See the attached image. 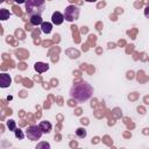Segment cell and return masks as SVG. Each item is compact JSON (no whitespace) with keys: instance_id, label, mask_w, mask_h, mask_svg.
I'll return each mask as SVG.
<instances>
[{"instance_id":"obj_18","label":"cell","mask_w":149,"mask_h":149,"mask_svg":"<svg viewBox=\"0 0 149 149\" xmlns=\"http://www.w3.org/2000/svg\"><path fill=\"white\" fill-rule=\"evenodd\" d=\"M85 1H87V2H95L97 0H85Z\"/></svg>"},{"instance_id":"obj_3","label":"cell","mask_w":149,"mask_h":149,"mask_svg":"<svg viewBox=\"0 0 149 149\" xmlns=\"http://www.w3.org/2000/svg\"><path fill=\"white\" fill-rule=\"evenodd\" d=\"M79 13H80V10H79V8H78L77 6H74V5H69V6L65 8V10H64V19H65L66 21H69V22H73V21H76V20H78Z\"/></svg>"},{"instance_id":"obj_16","label":"cell","mask_w":149,"mask_h":149,"mask_svg":"<svg viewBox=\"0 0 149 149\" xmlns=\"http://www.w3.org/2000/svg\"><path fill=\"white\" fill-rule=\"evenodd\" d=\"M144 16H146L147 19H149V6H147V7L144 8Z\"/></svg>"},{"instance_id":"obj_10","label":"cell","mask_w":149,"mask_h":149,"mask_svg":"<svg viewBox=\"0 0 149 149\" xmlns=\"http://www.w3.org/2000/svg\"><path fill=\"white\" fill-rule=\"evenodd\" d=\"M29 20H30V23H31L33 26H38V24L41 26V24L43 23L41 15H31Z\"/></svg>"},{"instance_id":"obj_17","label":"cell","mask_w":149,"mask_h":149,"mask_svg":"<svg viewBox=\"0 0 149 149\" xmlns=\"http://www.w3.org/2000/svg\"><path fill=\"white\" fill-rule=\"evenodd\" d=\"M16 3H26V1L27 0H14Z\"/></svg>"},{"instance_id":"obj_2","label":"cell","mask_w":149,"mask_h":149,"mask_svg":"<svg viewBox=\"0 0 149 149\" xmlns=\"http://www.w3.org/2000/svg\"><path fill=\"white\" fill-rule=\"evenodd\" d=\"M45 9V0H27L26 1V12L31 15H41Z\"/></svg>"},{"instance_id":"obj_7","label":"cell","mask_w":149,"mask_h":149,"mask_svg":"<svg viewBox=\"0 0 149 149\" xmlns=\"http://www.w3.org/2000/svg\"><path fill=\"white\" fill-rule=\"evenodd\" d=\"M34 69H35L36 72H38V73H43V72H45V71L49 70V65H48L47 63L36 62V63L34 64Z\"/></svg>"},{"instance_id":"obj_9","label":"cell","mask_w":149,"mask_h":149,"mask_svg":"<svg viewBox=\"0 0 149 149\" xmlns=\"http://www.w3.org/2000/svg\"><path fill=\"white\" fill-rule=\"evenodd\" d=\"M41 30L44 34H50L51 30H52V23H50V22H43L41 24Z\"/></svg>"},{"instance_id":"obj_15","label":"cell","mask_w":149,"mask_h":149,"mask_svg":"<svg viewBox=\"0 0 149 149\" xmlns=\"http://www.w3.org/2000/svg\"><path fill=\"white\" fill-rule=\"evenodd\" d=\"M36 149H50V144L48 142H40L36 146Z\"/></svg>"},{"instance_id":"obj_14","label":"cell","mask_w":149,"mask_h":149,"mask_svg":"<svg viewBox=\"0 0 149 149\" xmlns=\"http://www.w3.org/2000/svg\"><path fill=\"white\" fill-rule=\"evenodd\" d=\"M7 127L9 128V130H13V132H14V130L16 129V123H15V121L12 120V119L8 120V121H7Z\"/></svg>"},{"instance_id":"obj_6","label":"cell","mask_w":149,"mask_h":149,"mask_svg":"<svg viewBox=\"0 0 149 149\" xmlns=\"http://www.w3.org/2000/svg\"><path fill=\"white\" fill-rule=\"evenodd\" d=\"M10 83H12V78L8 73H1L0 74V86L2 88L8 87L10 85Z\"/></svg>"},{"instance_id":"obj_12","label":"cell","mask_w":149,"mask_h":149,"mask_svg":"<svg viewBox=\"0 0 149 149\" xmlns=\"http://www.w3.org/2000/svg\"><path fill=\"white\" fill-rule=\"evenodd\" d=\"M86 129L85 128H78L77 130H76V135L79 137V139H84L85 136H86Z\"/></svg>"},{"instance_id":"obj_13","label":"cell","mask_w":149,"mask_h":149,"mask_svg":"<svg viewBox=\"0 0 149 149\" xmlns=\"http://www.w3.org/2000/svg\"><path fill=\"white\" fill-rule=\"evenodd\" d=\"M14 134H15V137L19 139V140H22V139L24 137V134H23V132H22L20 128H16V129L14 130Z\"/></svg>"},{"instance_id":"obj_8","label":"cell","mask_w":149,"mask_h":149,"mask_svg":"<svg viewBox=\"0 0 149 149\" xmlns=\"http://www.w3.org/2000/svg\"><path fill=\"white\" fill-rule=\"evenodd\" d=\"M38 126H40L41 130L43 132V134L50 133V130H51V128H52V126H51V123H50L49 121H41V122L38 123Z\"/></svg>"},{"instance_id":"obj_5","label":"cell","mask_w":149,"mask_h":149,"mask_svg":"<svg viewBox=\"0 0 149 149\" xmlns=\"http://www.w3.org/2000/svg\"><path fill=\"white\" fill-rule=\"evenodd\" d=\"M64 20H65V19H64V14H62L61 12H54V13H52L51 21H52V23H54V24L59 26V24H62V23H63V21H64Z\"/></svg>"},{"instance_id":"obj_11","label":"cell","mask_w":149,"mask_h":149,"mask_svg":"<svg viewBox=\"0 0 149 149\" xmlns=\"http://www.w3.org/2000/svg\"><path fill=\"white\" fill-rule=\"evenodd\" d=\"M9 16H10V13H9L7 9H5V8H1V9H0V19H1L2 21L9 19Z\"/></svg>"},{"instance_id":"obj_4","label":"cell","mask_w":149,"mask_h":149,"mask_svg":"<svg viewBox=\"0 0 149 149\" xmlns=\"http://www.w3.org/2000/svg\"><path fill=\"white\" fill-rule=\"evenodd\" d=\"M43 132L41 130L40 126H29L26 130V135L30 141H37L41 139Z\"/></svg>"},{"instance_id":"obj_1","label":"cell","mask_w":149,"mask_h":149,"mask_svg":"<svg viewBox=\"0 0 149 149\" xmlns=\"http://www.w3.org/2000/svg\"><path fill=\"white\" fill-rule=\"evenodd\" d=\"M93 94V87L87 81H80L74 84L70 90V97L78 102L88 100Z\"/></svg>"}]
</instances>
